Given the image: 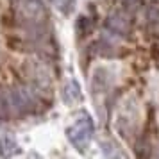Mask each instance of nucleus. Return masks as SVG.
Returning <instances> with one entry per match:
<instances>
[{"mask_svg":"<svg viewBox=\"0 0 159 159\" xmlns=\"http://www.w3.org/2000/svg\"><path fill=\"white\" fill-rule=\"evenodd\" d=\"M6 98H7L9 118H22L27 115L41 113L45 111L43 104H48L47 100L39 98L29 84L13 86L6 89Z\"/></svg>","mask_w":159,"mask_h":159,"instance_id":"1","label":"nucleus"},{"mask_svg":"<svg viewBox=\"0 0 159 159\" xmlns=\"http://www.w3.org/2000/svg\"><path fill=\"white\" fill-rule=\"evenodd\" d=\"M15 11V23L18 27L47 22V9L43 0H11Z\"/></svg>","mask_w":159,"mask_h":159,"instance_id":"2","label":"nucleus"},{"mask_svg":"<svg viewBox=\"0 0 159 159\" xmlns=\"http://www.w3.org/2000/svg\"><path fill=\"white\" fill-rule=\"evenodd\" d=\"M93 132H95L93 122H91V118L86 115L84 118L77 120L72 127L66 129V138L70 139V143H72L73 147H77L79 150H84L88 147V143H89L91 136H93Z\"/></svg>","mask_w":159,"mask_h":159,"instance_id":"3","label":"nucleus"},{"mask_svg":"<svg viewBox=\"0 0 159 159\" xmlns=\"http://www.w3.org/2000/svg\"><path fill=\"white\" fill-rule=\"evenodd\" d=\"M106 30L115 36H127L130 32V15L127 11H115L106 18Z\"/></svg>","mask_w":159,"mask_h":159,"instance_id":"4","label":"nucleus"},{"mask_svg":"<svg viewBox=\"0 0 159 159\" xmlns=\"http://www.w3.org/2000/svg\"><path fill=\"white\" fill-rule=\"evenodd\" d=\"M111 84V75H109L107 68H97L95 70V75L91 79V89L93 93H98V91H106Z\"/></svg>","mask_w":159,"mask_h":159,"instance_id":"5","label":"nucleus"},{"mask_svg":"<svg viewBox=\"0 0 159 159\" xmlns=\"http://www.w3.org/2000/svg\"><path fill=\"white\" fill-rule=\"evenodd\" d=\"M93 50L97 52V54L104 56V57H115V56H118L116 45L113 43L111 39H107V38H102V39H98V41L93 45Z\"/></svg>","mask_w":159,"mask_h":159,"instance_id":"6","label":"nucleus"},{"mask_svg":"<svg viewBox=\"0 0 159 159\" xmlns=\"http://www.w3.org/2000/svg\"><path fill=\"white\" fill-rule=\"evenodd\" d=\"M80 97H82V93H80L79 84H77L75 80L66 82L65 88H63V98H65L66 104H73V102L80 100Z\"/></svg>","mask_w":159,"mask_h":159,"instance_id":"7","label":"nucleus"},{"mask_svg":"<svg viewBox=\"0 0 159 159\" xmlns=\"http://www.w3.org/2000/svg\"><path fill=\"white\" fill-rule=\"evenodd\" d=\"M93 29V20L89 18V16L82 15L77 18V22H75V32H77V36L82 38V36H88L89 32Z\"/></svg>","mask_w":159,"mask_h":159,"instance_id":"8","label":"nucleus"},{"mask_svg":"<svg viewBox=\"0 0 159 159\" xmlns=\"http://www.w3.org/2000/svg\"><path fill=\"white\" fill-rule=\"evenodd\" d=\"M145 18L150 25V29H159V6L157 4H150L147 11H145Z\"/></svg>","mask_w":159,"mask_h":159,"instance_id":"9","label":"nucleus"},{"mask_svg":"<svg viewBox=\"0 0 159 159\" xmlns=\"http://www.w3.org/2000/svg\"><path fill=\"white\" fill-rule=\"evenodd\" d=\"M15 152H18L15 139H11L9 136L0 138V154H2V156H13Z\"/></svg>","mask_w":159,"mask_h":159,"instance_id":"10","label":"nucleus"},{"mask_svg":"<svg viewBox=\"0 0 159 159\" xmlns=\"http://www.w3.org/2000/svg\"><path fill=\"white\" fill-rule=\"evenodd\" d=\"M52 2H54V4H61V2H63V0H52Z\"/></svg>","mask_w":159,"mask_h":159,"instance_id":"11","label":"nucleus"}]
</instances>
